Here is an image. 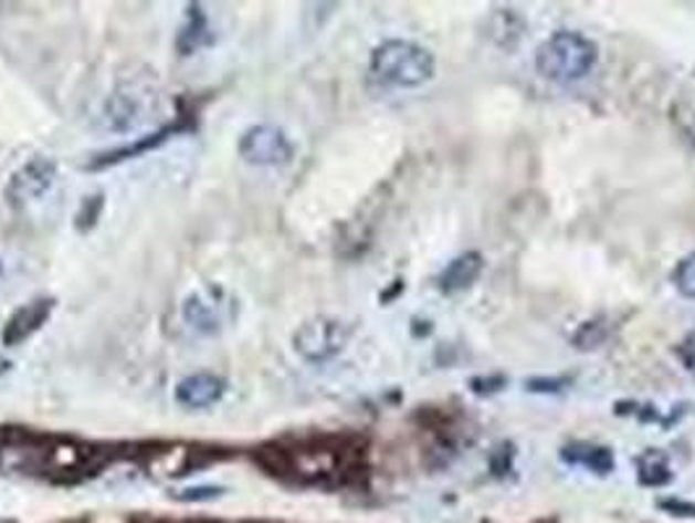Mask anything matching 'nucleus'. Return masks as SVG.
Returning <instances> with one entry per match:
<instances>
[{"instance_id":"f257e3e1","label":"nucleus","mask_w":695,"mask_h":523,"mask_svg":"<svg viewBox=\"0 0 695 523\" xmlns=\"http://www.w3.org/2000/svg\"><path fill=\"white\" fill-rule=\"evenodd\" d=\"M361 446L354 437L325 435L298 446H267L260 450V461L272 474H291L304 482H335L350 474L361 461Z\"/></svg>"},{"instance_id":"f03ea898","label":"nucleus","mask_w":695,"mask_h":523,"mask_svg":"<svg viewBox=\"0 0 695 523\" xmlns=\"http://www.w3.org/2000/svg\"><path fill=\"white\" fill-rule=\"evenodd\" d=\"M597 61V42L580 32H555L536 50V71L557 84L580 82L591 74Z\"/></svg>"},{"instance_id":"7ed1b4c3","label":"nucleus","mask_w":695,"mask_h":523,"mask_svg":"<svg viewBox=\"0 0 695 523\" xmlns=\"http://www.w3.org/2000/svg\"><path fill=\"white\" fill-rule=\"evenodd\" d=\"M434 66L432 50L411 40H387L375 48L369 61V71L377 82L403 90L427 84L434 76Z\"/></svg>"},{"instance_id":"20e7f679","label":"nucleus","mask_w":695,"mask_h":523,"mask_svg":"<svg viewBox=\"0 0 695 523\" xmlns=\"http://www.w3.org/2000/svg\"><path fill=\"white\" fill-rule=\"evenodd\" d=\"M350 330L343 325L340 320H329V317H317L306 325H301L293 335V348L304 356L306 362L322 364L333 356H338L343 348H346Z\"/></svg>"},{"instance_id":"39448f33","label":"nucleus","mask_w":695,"mask_h":523,"mask_svg":"<svg viewBox=\"0 0 695 523\" xmlns=\"http://www.w3.org/2000/svg\"><path fill=\"white\" fill-rule=\"evenodd\" d=\"M239 153L246 163L275 168V165H288L293 160V142L281 126L256 124L241 136Z\"/></svg>"},{"instance_id":"423d86ee","label":"nucleus","mask_w":695,"mask_h":523,"mask_svg":"<svg viewBox=\"0 0 695 523\" xmlns=\"http://www.w3.org/2000/svg\"><path fill=\"white\" fill-rule=\"evenodd\" d=\"M55 176H59V165L50 160L45 155H34L21 165L19 170H13L9 186H6V197L13 205H32L40 202L50 195L53 189Z\"/></svg>"},{"instance_id":"0eeeda50","label":"nucleus","mask_w":695,"mask_h":523,"mask_svg":"<svg viewBox=\"0 0 695 523\" xmlns=\"http://www.w3.org/2000/svg\"><path fill=\"white\" fill-rule=\"evenodd\" d=\"M181 317L193 333L218 335L225 327V299L218 291H193L183 299Z\"/></svg>"},{"instance_id":"6e6552de","label":"nucleus","mask_w":695,"mask_h":523,"mask_svg":"<svg viewBox=\"0 0 695 523\" xmlns=\"http://www.w3.org/2000/svg\"><path fill=\"white\" fill-rule=\"evenodd\" d=\"M53 306H55L53 299H32L27 301L24 306H19V310L11 314V320L6 322L3 346H19V343L30 341L50 320Z\"/></svg>"},{"instance_id":"1a4fd4ad","label":"nucleus","mask_w":695,"mask_h":523,"mask_svg":"<svg viewBox=\"0 0 695 523\" xmlns=\"http://www.w3.org/2000/svg\"><path fill=\"white\" fill-rule=\"evenodd\" d=\"M145 113H147V105H145V100H141V92H131V90L110 95L105 100V107H103L105 126L118 134L131 132V128L139 126L141 118H145Z\"/></svg>"},{"instance_id":"9d476101","label":"nucleus","mask_w":695,"mask_h":523,"mask_svg":"<svg viewBox=\"0 0 695 523\" xmlns=\"http://www.w3.org/2000/svg\"><path fill=\"white\" fill-rule=\"evenodd\" d=\"M228 385L222 377L214 375H191L176 385V404L186 408H210L220 404Z\"/></svg>"},{"instance_id":"9b49d317","label":"nucleus","mask_w":695,"mask_h":523,"mask_svg":"<svg viewBox=\"0 0 695 523\" xmlns=\"http://www.w3.org/2000/svg\"><path fill=\"white\" fill-rule=\"evenodd\" d=\"M484 272V257L478 252H465L455 257L440 275V291L442 293H461L471 289Z\"/></svg>"},{"instance_id":"f8f14e48","label":"nucleus","mask_w":695,"mask_h":523,"mask_svg":"<svg viewBox=\"0 0 695 523\" xmlns=\"http://www.w3.org/2000/svg\"><path fill=\"white\" fill-rule=\"evenodd\" d=\"M562 461L570 466H583V469L593 471V474L607 477L609 471H614V453L604 446H593V442H570L560 450Z\"/></svg>"},{"instance_id":"ddd939ff","label":"nucleus","mask_w":695,"mask_h":523,"mask_svg":"<svg viewBox=\"0 0 695 523\" xmlns=\"http://www.w3.org/2000/svg\"><path fill=\"white\" fill-rule=\"evenodd\" d=\"M210 42V24H207V17L199 11V6H189L186 11V27L178 34V48H181L183 55H191L193 50L202 48Z\"/></svg>"},{"instance_id":"4468645a","label":"nucleus","mask_w":695,"mask_h":523,"mask_svg":"<svg viewBox=\"0 0 695 523\" xmlns=\"http://www.w3.org/2000/svg\"><path fill=\"white\" fill-rule=\"evenodd\" d=\"M638 463V479L641 484L646 487H664L672 482V471H670V461L662 450H646L643 456L635 458Z\"/></svg>"},{"instance_id":"2eb2a0df","label":"nucleus","mask_w":695,"mask_h":523,"mask_svg":"<svg viewBox=\"0 0 695 523\" xmlns=\"http://www.w3.org/2000/svg\"><path fill=\"white\" fill-rule=\"evenodd\" d=\"M672 281H675L680 296L695 299V252L680 260L675 272H672Z\"/></svg>"},{"instance_id":"dca6fc26","label":"nucleus","mask_w":695,"mask_h":523,"mask_svg":"<svg viewBox=\"0 0 695 523\" xmlns=\"http://www.w3.org/2000/svg\"><path fill=\"white\" fill-rule=\"evenodd\" d=\"M675 351L677 359L685 364V369H695V330H691V333L680 341V346Z\"/></svg>"},{"instance_id":"f3484780","label":"nucleus","mask_w":695,"mask_h":523,"mask_svg":"<svg viewBox=\"0 0 695 523\" xmlns=\"http://www.w3.org/2000/svg\"><path fill=\"white\" fill-rule=\"evenodd\" d=\"M505 385L503 377H476L474 383H471V388H474V393H478V396H486V393H497L499 388Z\"/></svg>"},{"instance_id":"a211bd4d","label":"nucleus","mask_w":695,"mask_h":523,"mask_svg":"<svg viewBox=\"0 0 695 523\" xmlns=\"http://www.w3.org/2000/svg\"><path fill=\"white\" fill-rule=\"evenodd\" d=\"M568 385V379H531L528 383V390L534 393H557Z\"/></svg>"},{"instance_id":"6ab92c4d","label":"nucleus","mask_w":695,"mask_h":523,"mask_svg":"<svg viewBox=\"0 0 695 523\" xmlns=\"http://www.w3.org/2000/svg\"><path fill=\"white\" fill-rule=\"evenodd\" d=\"M664 511H672L675 515H683V519H693L695 515V505L693 503H683V500H662Z\"/></svg>"},{"instance_id":"aec40b11","label":"nucleus","mask_w":695,"mask_h":523,"mask_svg":"<svg viewBox=\"0 0 695 523\" xmlns=\"http://www.w3.org/2000/svg\"><path fill=\"white\" fill-rule=\"evenodd\" d=\"M220 490H214V487H193V490H183V494H178V498L183 500H210V498H218Z\"/></svg>"},{"instance_id":"412c9836","label":"nucleus","mask_w":695,"mask_h":523,"mask_svg":"<svg viewBox=\"0 0 695 523\" xmlns=\"http://www.w3.org/2000/svg\"><path fill=\"white\" fill-rule=\"evenodd\" d=\"M9 369H11V362L0 356V375H6V372H9Z\"/></svg>"},{"instance_id":"4be33fe9","label":"nucleus","mask_w":695,"mask_h":523,"mask_svg":"<svg viewBox=\"0 0 695 523\" xmlns=\"http://www.w3.org/2000/svg\"><path fill=\"white\" fill-rule=\"evenodd\" d=\"M3 278H6V262L0 260V281H3Z\"/></svg>"}]
</instances>
